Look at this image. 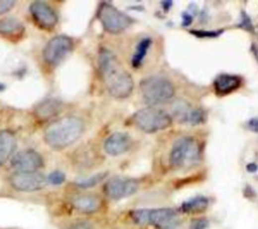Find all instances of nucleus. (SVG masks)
Returning <instances> with one entry per match:
<instances>
[{"instance_id":"bb28decb","label":"nucleus","mask_w":258,"mask_h":229,"mask_svg":"<svg viewBox=\"0 0 258 229\" xmlns=\"http://www.w3.org/2000/svg\"><path fill=\"white\" fill-rule=\"evenodd\" d=\"M15 5L13 0H0V15L10 11Z\"/></svg>"},{"instance_id":"f257e3e1","label":"nucleus","mask_w":258,"mask_h":229,"mask_svg":"<svg viewBox=\"0 0 258 229\" xmlns=\"http://www.w3.org/2000/svg\"><path fill=\"white\" fill-rule=\"evenodd\" d=\"M99 67L102 80L111 96L118 99L130 96L134 88L133 79L111 51L107 49L100 51Z\"/></svg>"},{"instance_id":"a878e982","label":"nucleus","mask_w":258,"mask_h":229,"mask_svg":"<svg viewBox=\"0 0 258 229\" xmlns=\"http://www.w3.org/2000/svg\"><path fill=\"white\" fill-rule=\"evenodd\" d=\"M239 27L247 30V31H250V32H253L254 31V26L252 24V21L250 19V17L248 16L247 13H245L244 11L242 12V15H241V22L240 24L238 25Z\"/></svg>"},{"instance_id":"a211bd4d","label":"nucleus","mask_w":258,"mask_h":229,"mask_svg":"<svg viewBox=\"0 0 258 229\" xmlns=\"http://www.w3.org/2000/svg\"><path fill=\"white\" fill-rule=\"evenodd\" d=\"M209 206V199L205 196H197L185 201L182 206L181 210L187 214H194V213H201L205 211Z\"/></svg>"},{"instance_id":"2f4dec72","label":"nucleus","mask_w":258,"mask_h":229,"mask_svg":"<svg viewBox=\"0 0 258 229\" xmlns=\"http://www.w3.org/2000/svg\"><path fill=\"white\" fill-rule=\"evenodd\" d=\"M161 4H163V8L166 12H168L174 5V2L171 1V0H167V1H163L161 2Z\"/></svg>"},{"instance_id":"423d86ee","label":"nucleus","mask_w":258,"mask_h":229,"mask_svg":"<svg viewBox=\"0 0 258 229\" xmlns=\"http://www.w3.org/2000/svg\"><path fill=\"white\" fill-rule=\"evenodd\" d=\"M201 149L199 143L190 137L179 139L173 146L170 153V165L173 168H182L197 163L200 159Z\"/></svg>"},{"instance_id":"9d476101","label":"nucleus","mask_w":258,"mask_h":229,"mask_svg":"<svg viewBox=\"0 0 258 229\" xmlns=\"http://www.w3.org/2000/svg\"><path fill=\"white\" fill-rule=\"evenodd\" d=\"M138 182L131 178L113 177L104 186V192L113 200H121L130 197L138 190Z\"/></svg>"},{"instance_id":"b1692460","label":"nucleus","mask_w":258,"mask_h":229,"mask_svg":"<svg viewBox=\"0 0 258 229\" xmlns=\"http://www.w3.org/2000/svg\"><path fill=\"white\" fill-rule=\"evenodd\" d=\"M47 180H48V183H50L51 185L59 186L66 181V175L61 171H54L47 177Z\"/></svg>"},{"instance_id":"473e14b6","label":"nucleus","mask_w":258,"mask_h":229,"mask_svg":"<svg viewBox=\"0 0 258 229\" xmlns=\"http://www.w3.org/2000/svg\"><path fill=\"white\" fill-rule=\"evenodd\" d=\"M246 169L249 173H255L257 170H258V166L256 165V163L254 162H250L248 163V165L246 166Z\"/></svg>"},{"instance_id":"f3484780","label":"nucleus","mask_w":258,"mask_h":229,"mask_svg":"<svg viewBox=\"0 0 258 229\" xmlns=\"http://www.w3.org/2000/svg\"><path fill=\"white\" fill-rule=\"evenodd\" d=\"M24 31L22 23L15 17H5L0 19V35L4 37H18Z\"/></svg>"},{"instance_id":"412c9836","label":"nucleus","mask_w":258,"mask_h":229,"mask_svg":"<svg viewBox=\"0 0 258 229\" xmlns=\"http://www.w3.org/2000/svg\"><path fill=\"white\" fill-rule=\"evenodd\" d=\"M192 112L191 105L183 100V99H178L173 103V113L175 119H177L179 122H186L189 119V116Z\"/></svg>"},{"instance_id":"1a4fd4ad","label":"nucleus","mask_w":258,"mask_h":229,"mask_svg":"<svg viewBox=\"0 0 258 229\" xmlns=\"http://www.w3.org/2000/svg\"><path fill=\"white\" fill-rule=\"evenodd\" d=\"M9 181L13 189L26 193L43 190L48 184L47 177L39 172H16Z\"/></svg>"},{"instance_id":"6ab92c4d","label":"nucleus","mask_w":258,"mask_h":229,"mask_svg":"<svg viewBox=\"0 0 258 229\" xmlns=\"http://www.w3.org/2000/svg\"><path fill=\"white\" fill-rule=\"evenodd\" d=\"M61 109V102L57 99H48L39 104L36 113L41 119H47L56 115Z\"/></svg>"},{"instance_id":"f03ea898","label":"nucleus","mask_w":258,"mask_h":229,"mask_svg":"<svg viewBox=\"0 0 258 229\" xmlns=\"http://www.w3.org/2000/svg\"><path fill=\"white\" fill-rule=\"evenodd\" d=\"M85 124L82 119L67 116L51 123L45 130V142L55 150H63L77 142L84 133Z\"/></svg>"},{"instance_id":"aec40b11","label":"nucleus","mask_w":258,"mask_h":229,"mask_svg":"<svg viewBox=\"0 0 258 229\" xmlns=\"http://www.w3.org/2000/svg\"><path fill=\"white\" fill-rule=\"evenodd\" d=\"M151 44H152V40L150 38H145L138 43L136 50H135V52H134V54L131 58V65H132L133 68L137 69L141 66L145 57H146L148 50L150 49Z\"/></svg>"},{"instance_id":"c756f323","label":"nucleus","mask_w":258,"mask_h":229,"mask_svg":"<svg viewBox=\"0 0 258 229\" xmlns=\"http://www.w3.org/2000/svg\"><path fill=\"white\" fill-rule=\"evenodd\" d=\"M193 19H194V17L192 15V13H190V12H183L182 13V25L184 27L190 26L193 22Z\"/></svg>"},{"instance_id":"39448f33","label":"nucleus","mask_w":258,"mask_h":229,"mask_svg":"<svg viewBox=\"0 0 258 229\" xmlns=\"http://www.w3.org/2000/svg\"><path fill=\"white\" fill-rule=\"evenodd\" d=\"M132 120L136 127L145 134H155L169 128L173 123V117L167 111L152 106L136 111Z\"/></svg>"},{"instance_id":"cd10ccee","label":"nucleus","mask_w":258,"mask_h":229,"mask_svg":"<svg viewBox=\"0 0 258 229\" xmlns=\"http://www.w3.org/2000/svg\"><path fill=\"white\" fill-rule=\"evenodd\" d=\"M209 226V222L205 218H199L195 219L190 226V229H207Z\"/></svg>"},{"instance_id":"5701e85b","label":"nucleus","mask_w":258,"mask_h":229,"mask_svg":"<svg viewBox=\"0 0 258 229\" xmlns=\"http://www.w3.org/2000/svg\"><path fill=\"white\" fill-rule=\"evenodd\" d=\"M223 29L217 30H205V29H193L191 34L199 39H216L223 34Z\"/></svg>"},{"instance_id":"4be33fe9","label":"nucleus","mask_w":258,"mask_h":229,"mask_svg":"<svg viewBox=\"0 0 258 229\" xmlns=\"http://www.w3.org/2000/svg\"><path fill=\"white\" fill-rule=\"evenodd\" d=\"M107 177V173H99L96 174L90 178H86V179H82L76 182V185L80 188L83 189H88V188H92L96 185H98L100 182H102L105 178Z\"/></svg>"},{"instance_id":"393cba45","label":"nucleus","mask_w":258,"mask_h":229,"mask_svg":"<svg viewBox=\"0 0 258 229\" xmlns=\"http://www.w3.org/2000/svg\"><path fill=\"white\" fill-rule=\"evenodd\" d=\"M205 120V113L203 110L201 109H195L192 110L188 121L192 124V125H197L202 123Z\"/></svg>"},{"instance_id":"2eb2a0df","label":"nucleus","mask_w":258,"mask_h":229,"mask_svg":"<svg viewBox=\"0 0 258 229\" xmlns=\"http://www.w3.org/2000/svg\"><path fill=\"white\" fill-rule=\"evenodd\" d=\"M75 209L82 213L92 214L98 211L101 207L100 199L94 195H80L72 200Z\"/></svg>"},{"instance_id":"ddd939ff","label":"nucleus","mask_w":258,"mask_h":229,"mask_svg":"<svg viewBox=\"0 0 258 229\" xmlns=\"http://www.w3.org/2000/svg\"><path fill=\"white\" fill-rule=\"evenodd\" d=\"M132 139L126 133H115L104 143V151L112 156H117L127 153L132 147Z\"/></svg>"},{"instance_id":"f8f14e48","label":"nucleus","mask_w":258,"mask_h":229,"mask_svg":"<svg viewBox=\"0 0 258 229\" xmlns=\"http://www.w3.org/2000/svg\"><path fill=\"white\" fill-rule=\"evenodd\" d=\"M31 17L35 22L44 29H52L58 23V15L56 11L43 1H35L29 6Z\"/></svg>"},{"instance_id":"7ed1b4c3","label":"nucleus","mask_w":258,"mask_h":229,"mask_svg":"<svg viewBox=\"0 0 258 229\" xmlns=\"http://www.w3.org/2000/svg\"><path fill=\"white\" fill-rule=\"evenodd\" d=\"M132 220L138 225H152L156 229H176L180 217L173 208L137 209L130 213Z\"/></svg>"},{"instance_id":"9b49d317","label":"nucleus","mask_w":258,"mask_h":229,"mask_svg":"<svg viewBox=\"0 0 258 229\" xmlns=\"http://www.w3.org/2000/svg\"><path fill=\"white\" fill-rule=\"evenodd\" d=\"M11 166L17 172H38L44 167V159L38 152L25 150L12 156Z\"/></svg>"},{"instance_id":"0eeeda50","label":"nucleus","mask_w":258,"mask_h":229,"mask_svg":"<svg viewBox=\"0 0 258 229\" xmlns=\"http://www.w3.org/2000/svg\"><path fill=\"white\" fill-rule=\"evenodd\" d=\"M97 16L104 29L112 35L121 34L133 23V19L130 16L107 2L101 3Z\"/></svg>"},{"instance_id":"7c9ffc66","label":"nucleus","mask_w":258,"mask_h":229,"mask_svg":"<svg viewBox=\"0 0 258 229\" xmlns=\"http://www.w3.org/2000/svg\"><path fill=\"white\" fill-rule=\"evenodd\" d=\"M70 229H93V227L89 222L83 221V222L75 223Z\"/></svg>"},{"instance_id":"20e7f679","label":"nucleus","mask_w":258,"mask_h":229,"mask_svg":"<svg viewBox=\"0 0 258 229\" xmlns=\"http://www.w3.org/2000/svg\"><path fill=\"white\" fill-rule=\"evenodd\" d=\"M140 91L144 101L152 106L170 101L176 92L169 79L157 76L143 79L140 82Z\"/></svg>"},{"instance_id":"4468645a","label":"nucleus","mask_w":258,"mask_h":229,"mask_svg":"<svg viewBox=\"0 0 258 229\" xmlns=\"http://www.w3.org/2000/svg\"><path fill=\"white\" fill-rule=\"evenodd\" d=\"M242 84L241 77L237 75L221 74L216 77L214 81V90L217 95L225 96L229 95L240 88Z\"/></svg>"},{"instance_id":"6e6552de","label":"nucleus","mask_w":258,"mask_h":229,"mask_svg":"<svg viewBox=\"0 0 258 229\" xmlns=\"http://www.w3.org/2000/svg\"><path fill=\"white\" fill-rule=\"evenodd\" d=\"M74 42L67 36L53 38L44 49V59L50 65H59L73 51Z\"/></svg>"},{"instance_id":"dca6fc26","label":"nucleus","mask_w":258,"mask_h":229,"mask_svg":"<svg viewBox=\"0 0 258 229\" xmlns=\"http://www.w3.org/2000/svg\"><path fill=\"white\" fill-rule=\"evenodd\" d=\"M16 148V139L7 130L0 132V166L4 163L11 157Z\"/></svg>"},{"instance_id":"c85d7f7f","label":"nucleus","mask_w":258,"mask_h":229,"mask_svg":"<svg viewBox=\"0 0 258 229\" xmlns=\"http://www.w3.org/2000/svg\"><path fill=\"white\" fill-rule=\"evenodd\" d=\"M247 128L250 129L251 132L255 133V134H258V117H253V118H250L247 123Z\"/></svg>"}]
</instances>
